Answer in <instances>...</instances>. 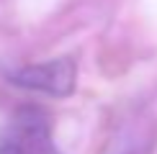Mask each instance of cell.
Returning a JSON list of instances; mask_svg holds the SVG:
<instances>
[{
	"label": "cell",
	"instance_id": "7a4b0ae2",
	"mask_svg": "<svg viewBox=\"0 0 157 154\" xmlns=\"http://www.w3.org/2000/svg\"><path fill=\"white\" fill-rule=\"evenodd\" d=\"M8 80L23 90L44 93L52 98H67L75 90L77 64L70 57H57V59H49L41 64H29V67L16 69L8 75Z\"/></svg>",
	"mask_w": 157,
	"mask_h": 154
},
{
	"label": "cell",
	"instance_id": "3957f363",
	"mask_svg": "<svg viewBox=\"0 0 157 154\" xmlns=\"http://www.w3.org/2000/svg\"><path fill=\"white\" fill-rule=\"evenodd\" d=\"M116 154H152V144L149 141H136V144H129L126 149H121Z\"/></svg>",
	"mask_w": 157,
	"mask_h": 154
},
{
	"label": "cell",
	"instance_id": "6da1fadb",
	"mask_svg": "<svg viewBox=\"0 0 157 154\" xmlns=\"http://www.w3.org/2000/svg\"><path fill=\"white\" fill-rule=\"evenodd\" d=\"M0 154H57L49 116L39 108H21L0 131Z\"/></svg>",
	"mask_w": 157,
	"mask_h": 154
}]
</instances>
